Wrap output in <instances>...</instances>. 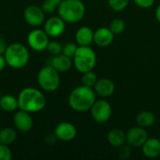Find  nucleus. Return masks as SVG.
Returning a JSON list of instances; mask_svg holds the SVG:
<instances>
[{"mask_svg": "<svg viewBox=\"0 0 160 160\" xmlns=\"http://www.w3.org/2000/svg\"><path fill=\"white\" fill-rule=\"evenodd\" d=\"M19 109L30 113L38 112L46 106V97L38 89L34 87L23 88L17 97Z\"/></svg>", "mask_w": 160, "mask_h": 160, "instance_id": "f257e3e1", "label": "nucleus"}, {"mask_svg": "<svg viewBox=\"0 0 160 160\" xmlns=\"http://www.w3.org/2000/svg\"><path fill=\"white\" fill-rule=\"evenodd\" d=\"M96 92L94 88L85 85L77 86L68 96L69 107L78 112H84L90 111L93 104L97 100Z\"/></svg>", "mask_w": 160, "mask_h": 160, "instance_id": "f03ea898", "label": "nucleus"}, {"mask_svg": "<svg viewBox=\"0 0 160 160\" xmlns=\"http://www.w3.org/2000/svg\"><path fill=\"white\" fill-rule=\"evenodd\" d=\"M57 12L68 23H76L82 20L85 15V6L81 0H62Z\"/></svg>", "mask_w": 160, "mask_h": 160, "instance_id": "7ed1b4c3", "label": "nucleus"}, {"mask_svg": "<svg viewBox=\"0 0 160 160\" xmlns=\"http://www.w3.org/2000/svg\"><path fill=\"white\" fill-rule=\"evenodd\" d=\"M7 65L12 68H22L29 62V51L22 43H11L8 45L4 53Z\"/></svg>", "mask_w": 160, "mask_h": 160, "instance_id": "20e7f679", "label": "nucleus"}, {"mask_svg": "<svg viewBox=\"0 0 160 160\" xmlns=\"http://www.w3.org/2000/svg\"><path fill=\"white\" fill-rule=\"evenodd\" d=\"M72 59L75 68L81 73L93 70L97 64L96 52L90 46H78Z\"/></svg>", "mask_w": 160, "mask_h": 160, "instance_id": "39448f33", "label": "nucleus"}, {"mask_svg": "<svg viewBox=\"0 0 160 160\" xmlns=\"http://www.w3.org/2000/svg\"><path fill=\"white\" fill-rule=\"evenodd\" d=\"M38 83L39 87L45 92H54L60 86L59 72L51 65L45 66L39 69L38 73Z\"/></svg>", "mask_w": 160, "mask_h": 160, "instance_id": "423d86ee", "label": "nucleus"}, {"mask_svg": "<svg viewBox=\"0 0 160 160\" xmlns=\"http://www.w3.org/2000/svg\"><path fill=\"white\" fill-rule=\"evenodd\" d=\"M49 38L50 37L47 35V33L44 30L37 27L33 29L31 32H29L27 36V43L28 46L33 51L40 52L46 51L47 46L50 42Z\"/></svg>", "mask_w": 160, "mask_h": 160, "instance_id": "0eeeda50", "label": "nucleus"}, {"mask_svg": "<svg viewBox=\"0 0 160 160\" xmlns=\"http://www.w3.org/2000/svg\"><path fill=\"white\" fill-rule=\"evenodd\" d=\"M90 112L92 118L97 123L103 124L110 120L112 113V109L111 104L107 100L99 99L95 101L92 108L90 109Z\"/></svg>", "mask_w": 160, "mask_h": 160, "instance_id": "6e6552de", "label": "nucleus"}, {"mask_svg": "<svg viewBox=\"0 0 160 160\" xmlns=\"http://www.w3.org/2000/svg\"><path fill=\"white\" fill-rule=\"evenodd\" d=\"M23 18L27 24L37 28L44 24L45 22V12L41 7L36 5H30L23 10Z\"/></svg>", "mask_w": 160, "mask_h": 160, "instance_id": "1a4fd4ad", "label": "nucleus"}, {"mask_svg": "<svg viewBox=\"0 0 160 160\" xmlns=\"http://www.w3.org/2000/svg\"><path fill=\"white\" fill-rule=\"evenodd\" d=\"M66 30V22L59 16L49 18L44 22V31L50 38H58Z\"/></svg>", "mask_w": 160, "mask_h": 160, "instance_id": "9d476101", "label": "nucleus"}, {"mask_svg": "<svg viewBox=\"0 0 160 160\" xmlns=\"http://www.w3.org/2000/svg\"><path fill=\"white\" fill-rule=\"evenodd\" d=\"M126 135L127 143L129 144L131 147H142L145 141L149 138L145 128L140 126L131 128Z\"/></svg>", "mask_w": 160, "mask_h": 160, "instance_id": "9b49d317", "label": "nucleus"}, {"mask_svg": "<svg viewBox=\"0 0 160 160\" xmlns=\"http://www.w3.org/2000/svg\"><path fill=\"white\" fill-rule=\"evenodd\" d=\"M13 123H14L15 128L22 133L29 132L32 129L33 125H34V121H33L32 116L30 115V112L22 111V110H20L14 113Z\"/></svg>", "mask_w": 160, "mask_h": 160, "instance_id": "f8f14e48", "label": "nucleus"}, {"mask_svg": "<svg viewBox=\"0 0 160 160\" xmlns=\"http://www.w3.org/2000/svg\"><path fill=\"white\" fill-rule=\"evenodd\" d=\"M57 140L62 142H70L75 139L77 135L76 127L70 122H61L59 123L53 132Z\"/></svg>", "mask_w": 160, "mask_h": 160, "instance_id": "ddd939ff", "label": "nucleus"}, {"mask_svg": "<svg viewBox=\"0 0 160 160\" xmlns=\"http://www.w3.org/2000/svg\"><path fill=\"white\" fill-rule=\"evenodd\" d=\"M114 36L110 27H100L94 31V42L99 47H108L112 43Z\"/></svg>", "mask_w": 160, "mask_h": 160, "instance_id": "4468645a", "label": "nucleus"}, {"mask_svg": "<svg viewBox=\"0 0 160 160\" xmlns=\"http://www.w3.org/2000/svg\"><path fill=\"white\" fill-rule=\"evenodd\" d=\"M94 90L98 97L106 98L113 95L115 85L112 80L108 78H101L98 80L97 83L94 86Z\"/></svg>", "mask_w": 160, "mask_h": 160, "instance_id": "2eb2a0df", "label": "nucleus"}, {"mask_svg": "<svg viewBox=\"0 0 160 160\" xmlns=\"http://www.w3.org/2000/svg\"><path fill=\"white\" fill-rule=\"evenodd\" d=\"M144 157L148 158H156L160 155V139L148 138L142 146Z\"/></svg>", "mask_w": 160, "mask_h": 160, "instance_id": "dca6fc26", "label": "nucleus"}, {"mask_svg": "<svg viewBox=\"0 0 160 160\" xmlns=\"http://www.w3.org/2000/svg\"><path fill=\"white\" fill-rule=\"evenodd\" d=\"M50 65L53 67L59 73H64L68 71L72 68L73 59L63 53H60L58 55H54L52 58Z\"/></svg>", "mask_w": 160, "mask_h": 160, "instance_id": "f3484780", "label": "nucleus"}, {"mask_svg": "<svg viewBox=\"0 0 160 160\" xmlns=\"http://www.w3.org/2000/svg\"><path fill=\"white\" fill-rule=\"evenodd\" d=\"M75 40L78 46H90L94 42V31L89 26H82L75 34Z\"/></svg>", "mask_w": 160, "mask_h": 160, "instance_id": "a211bd4d", "label": "nucleus"}, {"mask_svg": "<svg viewBox=\"0 0 160 160\" xmlns=\"http://www.w3.org/2000/svg\"><path fill=\"white\" fill-rule=\"evenodd\" d=\"M107 141L112 147L119 148L127 142V135L123 130L119 128H113L108 132Z\"/></svg>", "mask_w": 160, "mask_h": 160, "instance_id": "6ab92c4d", "label": "nucleus"}, {"mask_svg": "<svg viewBox=\"0 0 160 160\" xmlns=\"http://www.w3.org/2000/svg\"><path fill=\"white\" fill-rule=\"evenodd\" d=\"M0 109L4 112H11L19 109L17 98L11 95H5L0 98Z\"/></svg>", "mask_w": 160, "mask_h": 160, "instance_id": "aec40b11", "label": "nucleus"}, {"mask_svg": "<svg viewBox=\"0 0 160 160\" xmlns=\"http://www.w3.org/2000/svg\"><path fill=\"white\" fill-rule=\"evenodd\" d=\"M136 121H137L138 126L146 128L152 127L155 124L156 116H155V114L152 112L143 111V112H141L140 113H138Z\"/></svg>", "mask_w": 160, "mask_h": 160, "instance_id": "412c9836", "label": "nucleus"}, {"mask_svg": "<svg viewBox=\"0 0 160 160\" xmlns=\"http://www.w3.org/2000/svg\"><path fill=\"white\" fill-rule=\"evenodd\" d=\"M17 138V132L12 128H4L0 129V143L10 145L15 142Z\"/></svg>", "mask_w": 160, "mask_h": 160, "instance_id": "4be33fe9", "label": "nucleus"}, {"mask_svg": "<svg viewBox=\"0 0 160 160\" xmlns=\"http://www.w3.org/2000/svg\"><path fill=\"white\" fill-rule=\"evenodd\" d=\"M98 80V79L97 74L93 70H90V71H87V72L82 73V85H85L87 87L94 88V86L97 83Z\"/></svg>", "mask_w": 160, "mask_h": 160, "instance_id": "5701e85b", "label": "nucleus"}, {"mask_svg": "<svg viewBox=\"0 0 160 160\" xmlns=\"http://www.w3.org/2000/svg\"><path fill=\"white\" fill-rule=\"evenodd\" d=\"M110 29L114 35H120L126 29V22L122 19H114L110 24Z\"/></svg>", "mask_w": 160, "mask_h": 160, "instance_id": "b1692460", "label": "nucleus"}, {"mask_svg": "<svg viewBox=\"0 0 160 160\" xmlns=\"http://www.w3.org/2000/svg\"><path fill=\"white\" fill-rule=\"evenodd\" d=\"M61 1L62 0H44L41 5V8L45 13H52L58 8V6Z\"/></svg>", "mask_w": 160, "mask_h": 160, "instance_id": "393cba45", "label": "nucleus"}, {"mask_svg": "<svg viewBox=\"0 0 160 160\" xmlns=\"http://www.w3.org/2000/svg\"><path fill=\"white\" fill-rule=\"evenodd\" d=\"M130 0H108L110 8L114 11L124 10L129 4Z\"/></svg>", "mask_w": 160, "mask_h": 160, "instance_id": "a878e982", "label": "nucleus"}, {"mask_svg": "<svg viewBox=\"0 0 160 160\" xmlns=\"http://www.w3.org/2000/svg\"><path fill=\"white\" fill-rule=\"evenodd\" d=\"M62 50H63V46L58 41H50L46 49V51L53 56L62 53Z\"/></svg>", "mask_w": 160, "mask_h": 160, "instance_id": "bb28decb", "label": "nucleus"}, {"mask_svg": "<svg viewBox=\"0 0 160 160\" xmlns=\"http://www.w3.org/2000/svg\"><path fill=\"white\" fill-rule=\"evenodd\" d=\"M78 49V44L77 43H73V42H69V43H67L63 46V50H62V53L70 57V58H73L76 51Z\"/></svg>", "mask_w": 160, "mask_h": 160, "instance_id": "cd10ccee", "label": "nucleus"}, {"mask_svg": "<svg viewBox=\"0 0 160 160\" xmlns=\"http://www.w3.org/2000/svg\"><path fill=\"white\" fill-rule=\"evenodd\" d=\"M12 158V153L8 145L0 143V160H10Z\"/></svg>", "mask_w": 160, "mask_h": 160, "instance_id": "c85d7f7f", "label": "nucleus"}, {"mask_svg": "<svg viewBox=\"0 0 160 160\" xmlns=\"http://www.w3.org/2000/svg\"><path fill=\"white\" fill-rule=\"evenodd\" d=\"M131 156V146L129 144L128 145H122L119 147V157L123 159H128Z\"/></svg>", "mask_w": 160, "mask_h": 160, "instance_id": "c756f323", "label": "nucleus"}, {"mask_svg": "<svg viewBox=\"0 0 160 160\" xmlns=\"http://www.w3.org/2000/svg\"><path fill=\"white\" fill-rule=\"evenodd\" d=\"M133 1L136 4V6H138L141 8H149L155 3V0H133Z\"/></svg>", "mask_w": 160, "mask_h": 160, "instance_id": "7c9ffc66", "label": "nucleus"}, {"mask_svg": "<svg viewBox=\"0 0 160 160\" xmlns=\"http://www.w3.org/2000/svg\"><path fill=\"white\" fill-rule=\"evenodd\" d=\"M56 141H57V138H56V136H55L54 133H52V134H48V135L45 137V139H44L45 143H46L47 145H49V146H52V145L56 142Z\"/></svg>", "mask_w": 160, "mask_h": 160, "instance_id": "2f4dec72", "label": "nucleus"}, {"mask_svg": "<svg viewBox=\"0 0 160 160\" xmlns=\"http://www.w3.org/2000/svg\"><path fill=\"white\" fill-rule=\"evenodd\" d=\"M7 47H8V45H7L6 40L3 38H0V54L1 55H4V53L7 50Z\"/></svg>", "mask_w": 160, "mask_h": 160, "instance_id": "473e14b6", "label": "nucleus"}, {"mask_svg": "<svg viewBox=\"0 0 160 160\" xmlns=\"http://www.w3.org/2000/svg\"><path fill=\"white\" fill-rule=\"evenodd\" d=\"M6 66H7V62H6L5 56L0 54V72H2L4 70Z\"/></svg>", "mask_w": 160, "mask_h": 160, "instance_id": "72a5a7b5", "label": "nucleus"}, {"mask_svg": "<svg viewBox=\"0 0 160 160\" xmlns=\"http://www.w3.org/2000/svg\"><path fill=\"white\" fill-rule=\"evenodd\" d=\"M156 18H157V20H158V22H160V5L158 6V8H157V9H156Z\"/></svg>", "mask_w": 160, "mask_h": 160, "instance_id": "f704fd0d", "label": "nucleus"}]
</instances>
